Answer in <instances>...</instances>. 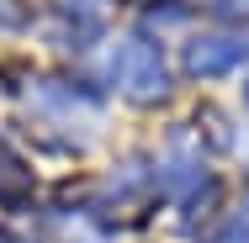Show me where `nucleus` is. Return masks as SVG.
Listing matches in <instances>:
<instances>
[{"label": "nucleus", "mask_w": 249, "mask_h": 243, "mask_svg": "<svg viewBox=\"0 0 249 243\" xmlns=\"http://www.w3.org/2000/svg\"><path fill=\"white\" fill-rule=\"evenodd\" d=\"M117 74H122V85L133 90V96H159L164 90V69H159V53L143 43V37H133L122 58H117Z\"/></svg>", "instance_id": "obj_1"}]
</instances>
